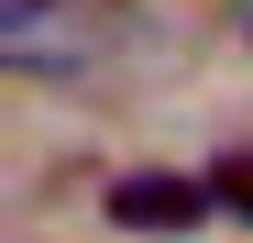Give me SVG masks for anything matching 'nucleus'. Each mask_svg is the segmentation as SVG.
I'll return each instance as SVG.
<instances>
[{
  "label": "nucleus",
  "instance_id": "nucleus-2",
  "mask_svg": "<svg viewBox=\"0 0 253 243\" xmlns=\"http://www.w3.org/2000/svg\"><path fill=\"white\" fill-rule=\"evenodd\" d=\"M209 210H220L209 177H121V188H110V221H121V232H198Z\"/></svg>",
  "mask_w": 253,
  "mask_h": 243
},
{
  "label": "nucleus",
  "instance_id": "nucleus-1",
  "mask_svg": "<svg viewBox=\"0 0 253 243\" xmlns=\"http://www.w3.org/2000/svg\"><path fill=\"white\" fill-rule=\"evenodd\" d=\"M0 56L22 77H66V66H88V22L66 0H0Z\"/></svg>",
  "mask_w": 253,
  "mask_h": 243
},
{
  "label": "nucleus",
  "instance_id": "nucleus-4",
  "mask_svg": "<svg viewBox=\"0 0 253 243\" xmlns=\"http://www.w3.org/2000/svg\"><path fill=\"white\" fill-rule=\"evenodd\" d=\"M231 22H242V45H253V0H231Z\"/></svg>",
  "mask_w": 253,
  "mask_h": 243
},
{
  "label": "nucleus",
  "instance_id": "nucleus-3",
  "mask_svg": "<svg viewBox=\"0 0 253 243\" xmlns=\"http://www.w3.org/2000/svg\"><path fill=\"white\" fill-rule=\"evenodd\" d=\"M209 188H220L231 221H253V155H220V166H209Z\"/></svg>",
  "mask_w": 253,
  "mask_h": 243
}]
</instances>
